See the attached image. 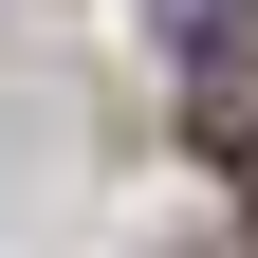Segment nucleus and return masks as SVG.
<instances>
[{"label": "nucleus", "mask_w": 258, "mask_h": 258, "mask_svg": "<svg viewBox=\"0 0 258 258\" xmlns=\"http://www.w3.org/2000/svg\"><path fill=\"white\" fill-rule=\"evenodd\" d=\"M148 19H166V55H184V74H240V55H258V0H148Z\"/></svg>", "instance_id": "f257e3e1"}, {"label": "nucleus", "mask_w": 258, "mask_h": 258, "mask_svg": "<svg viewBox=\"0 0 258 258\" xmlns=\"http://www.w3.org/2000/svg\"><path fill=\"white\" fill-rule=\"evenodd\" d=\"M240 203H258V148H240Z\"/></svg>", "instance_id": "f03ea898"}]
</instances>
